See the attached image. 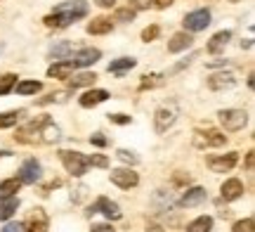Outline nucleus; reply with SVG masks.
<instances>
[{"mask_svg": "<svg viewBox=\"0 0 255 232\" xmlns=\"http://www.w3.org/2000/svg\"><path fill=\"white\" fill-rule=\"evenodd\" d=\"M59 138H62L59 126H55L47 116H43V119H40V126H38V142H43V145H55V142H59Z\"/></svg>", "mask_w": 255, "mask_h": 232, "instance_id": "7", "label": "nucleus"}, {"mask_svg": "<svg viewBox=\"0 0 255 232\" xmlns=\"http://www.w3.org/2000/svg\"><path fill=\"white\" fill-rule=\"evenodd\" d=\"M232 232H255V223H253V218H244V221H239V223H234Z\"/></svg>", "mask_w": 255, "mask_h": 232, "instance_id": "31", "label": "nucleus"}, {"mask_svg": "<svg viewBox=\"0 0 255 232\" xmlns=\"http://www.w3.org/2000/svg\"><path fill=\"white\" fill-rule=\"evenodd\" d=\"M0 50H2V45H0Z\"/></svg>", "mask_w": 255, "mask_h": 232, "instance_id": "48", "label": "nucleus"}, {"mask_svg": "<svg viewBox=\"0 0 255 232\" xmlns=\"http://www.w3.org/2000/svg\"><path fill=\"white\" fill-rule=\"evenodd\" d=\"M97 81V76L92 71H83V74H76L71 78V88H83V85H92Z\"/></svg>", "mask_w": 255, "mask_h": 232, "instance_id": "27", "label": "nucleus"}, {"mask_svg": "<svg viewBox=\"0 0 255 232\" xmlns=\"http://www.w3.org/2000/svg\"><path fill=\"white\" fill-rule=\"evenodd\" d=\"M234 85H237V76L232 71H222V74H215L208 78L210 90H227V88H234Z\"/></svg>", "mask_w": 255, "mask_h": 232, "instance_id": "14", "label": "nucleus"}, {"mask_svg": "<svg viewBox=\"0 0 255 232\" xmlns=\"http://www.w3.org/2000/svg\"><path fill=\"white\" fill-rule=\"evenodd\" d=\"M119 159L126 161V164H137V157L132 152H128V149H119Z\"/></svg>", "mask_w": 255, "mask_h": 232, "instance_id": "37", "label": "nucleus"}, {"mask_svg": "<svg viewBox=\"0 0 255 232\" xmlns=\"http://www.w3.org/2000/svg\"><path fill=\"white\" fill-rule=\"evenodd\" d=\"M187 47H191V36L187 33V31L175 33V36L170 38V43H168V50H170V52H182V50H187Z\"/></svg>", "mask_w": 255, "mask_h": 232, "instance_id": "21", "label": "nucleus"}, {"mask_svg": "<svg viewBox=\"0 0 255 232\" xmlns=\"http://www.w3.org/2000/svg\"><path fill=\"white\" fill-rule=\"evenodd\" d=\"M213 230V218L210 216H201L196 221H191L187 225V232H210Z\"/></svg>", "mask_w": 255, "mask_h": 232, "instance_id": "26", "label": "nucleus"}, {"mask_svg": "<svg viewBox=\"0 0 255 232\" xmlns=\"http://www.w3.org/2000/svg\"><path fill=\"white\" fill-rule=\"evenodd\" d=\"M218 116H220V123L225 126V130H232V133L241 130L248 123V114L244 109H222Z\"/></svg>", "mask_w": 255, "mask_h": 232, "instance_id": "5", "label": "nucleus"}, {"mask_svg": "<svg viewBox=\"0 0 255 232\" xmlns=\"http://www.w3.org/2000/svg\"><path fill=\"white\" fill-rule=\"evenodd\" d=\"M71 55H73V45L69 43V40H59V43H55V45L50 47V57H52L55 62H59V59H69Z\"/></svg>", "mask_w": 255, "mask_h": 232, "instance_id": "22", "label": "nucleus"}, {"mask_svg": "<svg viewBox=\"0 0 255 232\" xmlns=\"http://www.w3.org/2000/svg\"><path fill=\"white\" fill-rule=\"evenodd\" d=\"M97 211H100V214H104L109 221H119V218H121L119 204H116V202H111V199H107V197H100V199H97V204L90 209V214H97Z\"/></svg>", "mask_w": 255, "mask_h": 232, "instance_id": "13", "label": "nucleus"}, {"mask_svg": "<svg viewBox=\"0 0 255 232\" xmlns=\"http://www.w3.org/2000/svg\"><path fill=\"white\" fill-rule=\"evenodd\" d=\"M137 64V59H132V57H121V59H114L109 64V74H126V71H130L132 66Z\"/></svg>", "mask_w": 255, "mask_h": 232, "instance_id": "23", "label": "nucleus"}, {"mask_svg": "<svg viewBox=\"0 0 255 232\" xmlns=\"http://www.w3.org/2000/svg\"><path fill=\"white\" fill-rule=\"evenodd\" d=\"M52 102H66V93H64V90H59V93H50L47 97L38 100V104H52Z\"/></svg>", "mask_w": 255, "mask_h": 232, "instance_id": "33", "label": "nucleus"}, {"mask_svg": "<svg viewBox=\"0 0 255 232\" xmlns=\"http://www.w3.org/2000/svg\"><path fill=\"white\" fill-rule=\"evenodd\" d=\"M88 166L107 168L109 166V161H107V157H102V154H92V157H88Z\"/></svg>", "mask_w": 255, "mask_h": 232, "instance_id": "36", "label": "nucleus"}, {"mask_svg": "<svg viewBox=\"0 0 255 232\" xmlns=\"http://www.w3.org/2000/svg\"><path fill=\"white\" fill-rule=\"evenodd\" d=\"M19 209V199L17 197H7V199H0V221H7L12 218V214Z\"/></svg>", "mask_w": 255, "mask_h": 232, "instance_id": "24", "label": "nucleus"}, {"mask_svg": "<svg viewBox=\"0 0 255 232\" xmlns=\"http://www.w3.org/2000/svg\"><path fill=\"white\" fill-rule=\"evenodd\" d=\"M206 199H208V192H206L203 187H191V190H187L182 195L180 206H199V204H203Z\"/></svg>", "mask_w": 255, "mask_h": 232, "instance_id": "16", "label": "nucleus"}, {"mask_svg": "<svg viewBox=\"0 0 255 232\" xmlns=\"http://www.w3.org/2000/svg\"><path fill=\"white\" fill-rule=\"evenodd\" d=\"M175 0H151V5H154L156 9H165V7H170Z\"/></svg>", "mask_w": 255, "mask_h": 232, "instance_id": "40", "label": "nucleus"}, {"mask_svg": "<svg viewBox=\"0 0 255 232\" xmlns=\"http://www.w3.org/2000/svg\"><path fill=\"white\" fill-rule=\"evenodd\" d=\"M109 31H114V21L107 17H97L88 24V33H90V36H104V33H109Z\"/></svg>", "mask_w": 255, "mask_h": 232, "instance_id": "17", "label": "nucleus"}, {"mask_svg": "<svg viewBox=\"0 0 255 232\" xmlns=\"http://www.w3.org/2000/svg\"><path fill=\"white\" fill-rule=\"evenodd\" d=\"M88 17V2L85 0H69V2H59L52 14H47L43 21L47 26H55V28H64L73 24L76 19H83Z\"/></svg>", "mask_w": 255, "mask_h": 232, "instance_id": "1", "label": "nucleus"}, {"mask_svg": "<svg viewBox=\"0 0 255 232\" xmlns=\"http://www.w3.org/2000/svg\"><path fill=\"white\" fill-rule=\"evenodd\" d=\"M144 81L139 83V90H146V88H154V85L161 83V74H149V76H142Z\"/></svg>", "mask_w": 255, "mask_h": 232, "instance_id": "32", "label": "nucleus"}, {"mask_svg": "<svg viewBox=\"0 0 255 232\" xmlns=\"http://www.w3.org/2000/svg\"><path fill=\"white\" fill-rule=\"evenodd\" d=\"M177 116H180V109H177V104L175 102H168L163 104V107H158L154 114V128L156 133H165V130L173 126L175 121H177Z\"/></svg>", "mask_w": 255, "mask_h": 232, "instance_id": "3", "label": "nucleus"}, {"mask_svg": "<svg viewBox=\"0 0 255 232\" xmlns=\"http://www.w3.org/2000/svg\"><path fill=\"white\" fill-rule=\"evenodd\" d=\"M85 192H88V187H78V190H76V197H71V199H73V202H81V199H83V197H85Z\"/></svg>", "mask_w": 255, "mask_h": 232, "instance_id": "42", "label": "nucleus"}, {"mask_svg": "<svg viewBox=\"0 0 255 232\" xmlns=\"http://www.w3.org/2000/svg\"><path fill=\"white\" fill-rule=\"evenodd\" d=\"M246 168H248V171H253V152H248V157H246Z\"/></svg>", "mask_w": 255, "mask_h": 232, "instance_id": "45", "label": "nucleus"}, {"mask_svg": "<svg viewBox=\"0 0 255 232\" xmlns=\"http://www.w3.org/2000/svg\"><path fill=\"white\" fill-rule=\"evenodd\" d=\"M59 159H62L64 168L71 173V176L81 178L85 171H88V157L81 154V152H69V149H62L59 152Z\"/></svg>", "mask_w": 255, "mask_h": 232, "instance_id": "2", "label": "nucleus"}, {"mask_svg": "<svg viewBox=\"0 0 255 232\" xmlns=\"http://www.w3.org/2000/svg\"><path fill=\"white\" fill-rule=\"evenodd\" d=\"M14 85H17V76H14V74L0 76V95H7Z\"/></svg>", "mask_w": 255, "mask_h": 232, "instance_id": "30", "label": "nucleus"}, {"mask_svg": "<svg viewBox=\"0 0 255 232\" xmlns=\"http://www.w3.org/2000/svg\"><path fill=\"white\" fill-rule=\"evenodd\" d=\"M71 74H73V64L69 59H59V62H55V64L47 69L50 78H69Z\"/></svg>", "mask_w": 255, "mask_h": 232, "instance_id": "18", "label": "nucleus"}, {"mask_svg": "<svg viewBox=\"0 0 255 232\" xmlns=\"http://www.w3.org/2000/svg\"><path fill=\"white\" fill-rule=\"evenodd\" d=\"M2 232H24V230H21V225L19 223H7L5 228H2Z\"/></svg>", "mask_w": 255, "mask_h": 232, "instance_id": "41", "label": "nucleus"}, {"mask_svg": "<svg viewBox=\"0 0 255 232\" xmlns=\"http://www.w3.org/2000/svg\"><path fill=\"white\" fill-rule=\"evenodd\" d=\"M109 100V93L107 90H88V93L81 97V107H97V104L107 102Z\"/></svg>", "mask_w": 255, "mask_h": 232, "instance_id": "20", "label": "nucleus"}, {"mask_svg": "<svg viewBox=\"0 0 255 232\" xmlns=\"http://www.w3.org/2000/svg\"><path fill=\"white\" fill-rule=\"evenodd\" d=\"M19 116H24V112H7V114H0V128H12V126H17Z\"/></svg>", "mask_w": 255, "mask_h": 232, "instance_id": "29", "label": "nucleus"}, {"mask_svg": "<svg viewBox=\"0 0 255 232\" xmlns=\"http://www.w3.org/2000/svg\"><path fill=\"white\" fill-rule=\"evenodd\" d=\"M109 119L114 121V123H119V126H126V123H130V116H126V114H109Z\"/></svg>", "mask_w": 255, "mask_h": 232, "instance_id": "39", "label": "nucleus"}, {"mask_svg": "<svg viewBox=\"0 0 255 232\" xmlns=\"http://www.w3.org/2000/svg\"><path fill=\"white\" fill-rule=\"evenodd\" d=\"M90 142H92V145H95V147H107V142H109V140L104 138L102 133H95V135H92V138H90Z\"/></svg>", "mask_w": 255, "mask_h": 232, "instance_id": "38", "label": "nucleus"}, {"mask_svg": "<svg viewBox=\"0 0 255 232\" xmlns=\"http://www.w3.org/2000/svg\"><path fill=\"white\" fill-rule=\"evenodd\" d=\"M0 157H9V152H5V149H0Z\"/></svg>", "mask_w": 255, "mask_h": 232, "instance_id": "47", "label": "nucleus"}, {"mask_svg": "<svg viewBox=\"0 0 255 232\" xmlns=\"http://www.w3.org/2000/svg\"><path fill=\"white\" fill-rule=\"evenodd\" d=\"M100 57H102V52L97 47H83V50H78L76 55L69 57V62L73 64V69H83V66H92Z\"/></svg>", "mask_w": 255, "mask_h": 232, "instance_id": "10", "label": "nucleus"}, {"mask_svg": "<svg viewBox=\"0 0 255 232\" xmlns=\"http://www.w3.org/2000/svg\"><path fill=\"white\" fill-rule=\"evenodd\" d=\"M92 232H114V228H109V225H92Z\"/></svg>", "mask_w": 255, "mask_h": 232, "instance_id": "43", "label": "nucleus"}, {"mask_svg": "<svg viewBox=\"0 0 255 232\" xmlns=\"http://www.w3.org/2000/svg\"><path fill=\"white\" fill-rule=\"evenodd\" d=\"M237 152H229V154H222V157H210L208 159V166L210 171H215V173H227L232 168L237 166Z\"/></svg>", "mask_w": 255, "mask_h": 232, "instance_id": "12", "label": "nucleus"}, {"mask_svg": "<svg viewBox=\"0 0 255 232\" xmlns=\"http://www.w3.org/2000/svg\"><path fill=\"white\" fill-rule=\"evenodd\" d=\"M135 14H137V12L128 5V7H123V9H119V12H116V21H130V19H135Z\"/></svg>", "mask_w": 255, "mask_h": 232, "instance_id": "34", "label": "nucleus"}, {"mask_svg": "<svg viewBox=\"0 0 255 232\" xmlns=\"http://www.w3.org/2000/svg\"><path fill=\"white\" fill-rule=\"evenodd\" d=\"M225 142H227V135H222L220 130H199V133H194V145L201 149L222 147Z\"/></svg>", "mask_w": 255, "mask_h": 232, "instance_id": "6", "label": "nucleus"}, {"mask_svg": "<svg viewBox=\"0 0 255 232\" xmlns=\"http://www.w3.org/2000/svg\"><path fill=\"white\" fill-rule=\"evenodd\" d=\"M21 230L24 232H47L50 230V218H47V214L43 209H33V211H28V216L24 218Z\"/></svg>", "mask_w": 255, "mask_h": 232, "instance_id": "4", "label": "nucleus"}, {"mask_svg": "<svg viewBox=\"0 0 255 232\" xmlns=\"http://www.w3.org/2000/svg\"><path fill=\"white\" fill-rule=\"evenodd\" d=\"M19 187H21V183H19L17 178L2 180V183H0V199H7V197H17Z\"/></svg>", "mask_w": 255, "mask_h": 232, "instance_id": "25", "label": "nucleus"}, {"mask_svg": "<svg viewBox=\"0 0 255 232\" xmlns=\"http://www.w3.org/2000/svg\"><path fill=\"white\" fill-rule=\"evenodd\" d=\"M95 2H97L100 7H114V5H116V0H95Z\"/></svg>", "mask_w": 255, "mask_h": 232, "instance_id": "44", "label": "nucleus"}, {"mask_svg": "<svg viewBox=\"0 0 255 232\" xmlns=\"http://www.w3.org/2000/svg\"><path fill=\"white\" fill-rule=\"evenodd\" d=\"M158 33H161V28L156 26H146L144 31H142V40H144V43H149V40H156V38H158Z\"/></svg>", "mask_w": 255, "mask_h": 232, "instance_id": "35", "label": "nucleus"}, {"mask_svg": "<svg viewBox=\"0 0 255 232\" xmlns=\"http://www.w3.org/2000/svg\"><path fill=\"white\" fill-rule=\"evenodd\" d=\"M220 195H222V199H225V202H234V199H239V197L244 195V183H241V180H237V178H229V180H225V183H222Z\"/></svg>", "mask_w": 255, "mask_h": 232, "instance_id": "15", "label": "nucleus"}, {"mask_svg": "<svg viewBox=\"0 0 255 232\" xmlns=\"http://www.w3.org/2000/svg\"><path fill=\"white\" fill-rule=\"evenodd\" d=\"M210 24V12L208 9H194L184 17V28L189 33H196V31H203V28Z\"/></svg>", "mask_w": 255, "mask_h": 232, "instance_id": "8", "label": "nucleus"}, {"mask_svg": "<svg viewBox=\"0 0 255 232\" xmlns=\"http://www.w3.org/2000/svg\"><path fill=\"white\" fill-rule=\"evenodd\" d=\"M40 88H43V85L38 83V81H21V83H17V93L19 95H36Z\"/></svg>", "mask_w": 255, "mask_h": 232, "instance_id": "28", "label": "nucleus"}, {"mask_svg": "<svg viewBox=\"0 0 255 232\" xmlns=\"http://www.w3.org/2000/svg\"><path fill=\"white\" fill-rule=\"evenodd\" d=\"M111 183L121 187V190H130V187H135L139 183V176L130 168H116V171H111Z\"/></svg>", "mask_w": 255, "mask_h": 232, "instance_id": "11", "label": "nucleus"}, {"mask_svg": "<svg viewBox=\"0 0 255 232\" xmlns=\"http://www.w3.org/2000/svg\"><path fill=\"white\" fill-rule=\"evenodd\" d=\"M229 40H232V31H218L215 36L210 38V43H208V52H213V55H218V52H222V50L227 47Z\"/></svg>", "mask_w": 255, "mask_h": 232, "instance_id": "19", "label": "nucleus"}, {"mask_svg": "<svg viewBox=\"0 0 255 232\" xmlns=\"http://www.w3.org/2000/svg\"><path fill=\"white\" fill-rule=\"evenodd\" d=\"M146 232H163L161 225H146Z\"/></svg>", "mask_w": 255, "mask_h": 232, "instance_id": "46", "label": "nucleus"}, {"mask_svg": "<svg viewBox=\"0 0 255 232\" xmlns=\"http://www.w3.org/2000/svg\"><path fill=\"white\" fill-rule=\"evenodd\" d=\"M40 164H38L36 159H26L21 168H19V183H24V185H36L38 180H40Z\"/></svg>", "mask_w": 255, "mask_h": 232, "instance_id": "9", "label": "nucleus"}]
</instances>
